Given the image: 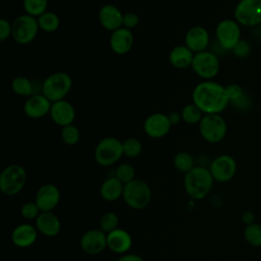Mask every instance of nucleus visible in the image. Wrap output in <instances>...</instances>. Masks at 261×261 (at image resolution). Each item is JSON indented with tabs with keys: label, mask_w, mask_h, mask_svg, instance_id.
I'll return each instance as SVG.
<instances>
[{
	"label": "nucleus",
	"mask_w": 261,
	"mask_h": 261,
	"mask_svg": "<svg viewBox=\"0 0 261 261\" xmlns=\"http://www.w3.org/2000/svg\"><path fill=\"white\" fill-rule=\"evenodd\" d=\"M244 238L253 247H261V224L252 223L245 227Z\"/></svg>",
	"instance_id": "72a5a7b5"
},
{
	"label": "nucleus",
	"mask_w": 261,
	"mask_h": 261,
	"mask_svg": "<svg viewBox=\"0 0 261 261\" xmlns=\"http://www.w3.org/2000/svg\"><path fill=\"white\" fill-rule=\"evenodd\" d=\"M210 42V36L202 25H194L190 28L185 35V45L195 54L206 51Z\"/></svg>",
	"instance_id": "a211bd4d"
},
{
	"label": "nucleus",
	"mask_w": 261,
	"mask_h": 261,
	"mask_svg": "<svg viewBox=\"0 0 261 261\" xmlns=\"http://www.w3.org/2000/svg\"><path fill=\"white\" fill-rule=\"evenodd\" d=\"M168 115L162 112H154L146 117L143 123L144 133L151 139H161L171 129Z\"/></svg>",
	"instance_id": "ddd939ff"
},
{
	"label": "nucleus",
	"mask_w": 261,
	"mask_h": 261,
	"mask_svg": "<svg viewBox=\"0 0 261 261\" xmlns=\"http://www.w3.org/2000/svg\"><path fill=\"white\" fill-rule=\"evenodd\" d=\"M99 224H100V229L107 234L115 230L116 228H118L119 218L116 213L112 211H107L101 215Z\"/></svg>",
	"instance_id": "473e14b6"
},
{
	"label": "nucleus",
	"mask_w": 261,
	"mask_h": 261,
	"mask_svg": "<svg viewBox=\"0 0 261 261\" xmlns=\"http://www.w3.org/2000/svg\"><path fill=\"white\" fill-rule=\"evenodd\" d=\"M52 102L42 93L34 94L23 103V113L32 119H40L50 113Z\"/></svg>",
	"instance_id": "2eb2a0df"
},
{
	"label": "nucleus",
	"mask_w": 261,
	"mask_h": 261,
	"mask_svg": "<svg viewBox=\"0 0 261 261\" xmlns=\"http://www.w3.org/2000/svg\"><path fill=\"white\" fill-rule=\"evenodd\" d=\"M123 13L113 4H105L101 6L98 12V20L101 27L109 32H114L122 27Z\"/></svg>",
	"instance_id": "6ab92c4d"
},
{
	"label": "nucleus",
	"mask_w": 261,
	"mask_h": 261,
	"mask_svg": "<svg viewBox=\"0 0 261 261\" xmlns=\"http://www.w3.org/2000/svg\"><path fill=\"white\" fill-rule=\"evenodd\" d=\"M12 36V21L6 18L0 19V41L5 42Z\"/></svg>",
	"instance_id": "58836bf2"
},
{
	"label": "nucleus",
	"mask_w": 261,
	"mask_h": 261,
	"mask_svg": "<svg viewBox=\"0 0 261 261\" xmlns=\"http://www.w3.org/2000/svg\"><path fill=\"white\" fill-rule=\"evenodd\" d=\"M72 88V79L65 71H56L42 82L41 93L52 103L64 100Z\"/></svg>",
	"instance_id": "7ed1b4c3"
},
{
	"label": "nucleus",
	"mask_w": 261,
	"mask_h": 261,
	"mask_svg": "<svg viewBox=\"0 0 261 261\" xmlns=\"http://www.w3.org/2000/svg\"><path fill=\"white\" fill-rule=\"evenodd\" d=\"M234 20L244 27L261 23V0H240L233 11Z\"/></svg>",
	"instance_id": "9b49d317"
},
{
	"label": "nucleus",
	"mask_w": 261,
	"mask_h": 261,
	"mask_svg": "<svg viewBox=\"0 0 261 261\" xmlns=\"http://www.w3.org/2000/svg\"><path fill=\"white\" fill-rule=\"evenodd\" d=\"M214 181L208 167L196 165L185 174L184 188L192 200L199 201L208 196L213 188Z\"/></svg>",
	"instance_id": "f03ea898"
},
{
	"label": "nucleus",
	"mask_w": 261,
	"mask_h": 261,
	"mask_svg": "<svg viewBox=\"0 0 261 261\" xmlns=\"http://www.w3.org/2000/svg\"><path fill=\"white\" fill-rule=\"evenodd\" d=\"M38 232L36 226L30 223H21L13 228L11 232V241L14 246L25 249L36 243Z\"/></svg>",
	"instance_id": "412c9836"
},
{
	"label": "nucleus",
	"mask_w": 261,
	"mask_h": 261,
	"mask_svg": "<svg viewBox=\"0 0 261 261\" xmlns=\"http://www.w3.org/2000/svg\"><path fill=\"white\" fill-rule=\"evenodd\" d=\"M80 245L86 254L98 255L107 247V234L101 229H89L82 236Z\"/></svg>",
	"instance_id": "4468645a"
},
{
	"label": "nucleus",
	"mask_w": 261,
	"mask_h": 261,
	"mask_svg": "<svg viewBox=\"0 0 261 261\" xmlns=\"http://www.w3.org/2000/svg\"><path fill=\"white\" fill-rule=\"evenodd\" d=\"M27 170L20 164H9L0 173V190L1 192L12 197L22 191L27 184Z\"/></svg>",
	"instance_id": "20e7f679"
},
{
	"label": "nucleus",
	"mask_w": 261,
	"mask_h": 261,
	"mask_svg": "<svg viewBox=\"0 0 261 261\" xmlns=\"http://www.w3.org/2000/svg\"><path fill=\"white\" fill-rule=\"evenodd\" d=\"M173 166L174 168L182 173L189 172L193 167H195V159L189 152L181 151L174 155L173 157Z\"/></svg>",
	"instance_id": "c756f323"
},
{
	"label": "nucleus",
	"mask_w": 261,
	"mask_h": 261,
	"mask_svg": "<svg viewBox=\"0 0 261 261\" xmlns=\"http://www.w3.org/2000/svg\"><path fill=\"white\" fill-rule=\"evenodd\" d=\"M116 261H145L141 256L137 254H130V253H125L121 255Z\"/></svg>",
	"instance_id": "79ce46f5"
},
{
	"label": "nucleus",
	"mask_w": 261,
	"mask_h": 261,
	"mask_svg": "<svg viewBox=\"0 0 261 261\" xmlns=\"http://www.w3.org/2000/svg\"><path fill=\"white\" fill-rule=\"evenodd\" d=\"M195 53L185 44L173 47L168 54L169 63L176 69H186L191 67Z\"/></svg>",
	"instance_id": "b1692460"
},
{
	"label": "nucleus",
	"mask_w": 261,
	"mask_h": 261,
	"mask_svg": "<svg viewBox=\"0 0 261 261\" xmlns=\"http://www.w3.org/2000/svg\"><path fill=\"white\" fill-rule=\"evenodd\" d=\"M122 199L129 208L141 210L150 204L152 199V191L146 181L135 178L130 182L124 185Z\"/></svg>",
	"instance_id": "39448f33"
},
{
	"label": "nucleus",
	"mask_w": 261,
	"mask_h": 261,
	"mask_svg": "<svg viewBox=\"0 0 261 261\" xmlns=\"http://www.w3.org/2000/svg\"><path fill=\"white\" fill-rule=\"evenodd\" d=\"M140 22V16L136 12H125L123 13V18H122V27L128 30L135 29Z\"/></svg>",
	"instance_id": "4c0bfd02"
},
{
	"label": "nucleus",
	"mask_w": 261,
	"mask_h": 261,
	"mask_svg": "<svg viewBox=\"0 0 261 261\" xmlns=\"http://www.w3.org/2000/svg\"><path fill=\"white\" fill-rule=\"evenodd\" d=\"M143 150V145L141 141L137 138H127L122 141V151L123 155L128 158L138 157Z\"/></svg>",
	"instance_id": "f704fd0d"
},
{
	"label": "nucleus",
	"mask_w": 261,
	"mask_h": 261,
	"mask_svg": "<svg viewBox=\"0 0 261 261\" xmlns=\"http://www.w3.org/2000/svg\"><path fill=\"white\" fill-rule=\"evenodd\" d=\"M134 45V34L132 30L121 27L111 33L109 38V46L113 53L117 55L127 54Z\"/></svg>",
	"instance_id": "aec40b11"
},
{
	"label": "nucleus",
	"mask_w": 261,
	"mask_h": 261,
	"mask_svg": "<svg viewBox=\"0 0 261 261\" xmlns=\"http://www.w3.org/2000/svg\"><path fill=\"white\" fill-rule=\"evenodd\" d=\"M208 168L215 181L227 182L236 175L237 162L232 156L222 154L215 157Z\"/></svg>",
	"instance_id": "f8f14e48"
},
{
	"label": "nucleus",
	"mask_w": 261,
	"mask_h": 261,
	"mask_svg": "<svg viewBox=\"0 0 261 261\" xmlns=\"http://www.w3.org/2000/svg\"><path fill=\"white\" fill-rule=\"evenodd\" d=\"M60 138H61V141L65 145L74 146L80 142L81 132H80L79 127L72 123V124L61 127Z\"/></svg>",
	"instance_id": "2f4dec72"
},
{
	"label": "nucleus",
	"mask_w": 261,
	"mask_h": 261,
	"mask_svg": "<svg viewBox=\"0 0 261 261\" xmlns=\"http://www.w3.org/2000/svg\"><path fill=\"white\" fill-rule=\"evenodd\" d=\"M41 31L51 34L56 32L60 25V18L54 11L47 10L42 15L37 17Z\"/></svg>",
	"instance_id": "bb28decb"
},
{
	"label": "nucleus",
	"mask_w": 261,
	"mask_h": 261,
	"mask_svg": "<svg viewBox=\"0 0 261 261\" xmlns=\"http://www.w3.org/2000/svg\"><path fill=\"white\" fill-rule=\"evenodd\" d=\"M35 85V82L28 76L17 75L11 81V90L15 95L27 99L34 94H38Z\"/></svg>",
	"instance_id": "a878e982"
},
{
	"label": "nucleus",
	"mask_w": 261,
	"mask_h": 261,
	"mask_svg": "<svg viewBox=\"0 0 261 261\" xmlns=\"http://www.w3.org/2000/svg\"><path fill=\"white\" fill-rule=\"evenodd\" d=\"M191 68L203 81H210L218 74L220 62L216 54L206 50L195 54Z\"/></svg>",
	"instance_id": "1a4fd4ad"
},
{
	"label": "nucleus",
	"mask_w": 261,
	"mask_h": 261,
	"mask_svg": "<svg viewBox=\"0 0 261 261\" xmlns=\"http://www.w3.org/2000/svg\"><path fill=\"white\" fill-rule=\"evenodd\" d=\"M167 115H168V118H169V120H170V122H171L172 125H176V124H178L180 121H182V120H181L180 112H178V111H172V112L168 113Z\"/></svg>",
	"instance_id": "37998d69"
},
{
	"label": "nucleus",
	"mask_w": 261,
	"mask_h": 261,
	"mask_svg": "<svg viewBox=\"0 0 261 261\" xmlns=\"http://www.w3.org/2000/svg\"><path fill=\"white\" fill-rule=\"evenodd\" d=\"M122 156V142L112 136L101 139L94 150L95 161L103 167L117 163Z\"/></svg>",
	"instance_id": "423d86ee"
},
{
	"label": "nucleus",
	"mask_w": 261,
	"mask_h": 261,
	"mask_svg": "<svg viewBox=\"0 0 261 261\" xmlns=\"http://www.w3.org/2000/svg\"><path fill=\"white\" fill-rule=\"evenodd\" d=\"M24 13L39 17L48 10V0H22Z\"/></svg>",
	"instance_id": "7c9ffc66"
},
{
	"label": "nucleus",
	"mask_w": 261,
	"mask_h": 261,
	"mask_svg": "<svg viewBox=\"0 0 261 261\" xmlns=\"http://www.w3.org/2000/svg\"><path fill=\"white\" fill-rule=\"evenodd\" d=\"M241 220H242V222H243L244 224H246V226L249 225V224L254 223V220H255V214H254V212H252V211H250V210L244 211V212L242 213V215H241Z\"/></svg>",
	"instance_id": "a19ab883"
},
{
	"label": "nucleus",
	"mask_w": 261,
	"mask_h": 261,
	"mask_svg": "<svg viewBox=\"0 0 261 261\" xmlns=\"http://www.w3.org/2000/svg\"><path fill=\"white\" fill-rule=\"evenodd\" d=\"M39 31L37 17L23 13L12 20L11 38L19 45H29L36 39Z\"/></svg>",
	"instance_id": "6e6552de"
},
{
	"label": "nucleus",
	"mask_w": 261,
	"mask_h": 261,
	"mask_svg": "<svg viewBox=\"0 0 261 261\" xmlns=\"http://www.w3.org/2000/svg\"><path fill=\"white\" fill-rule=\"evenodd\" d=\"M40 213H41V210L35 201H28L23 203L22 206L20 207V215L22 216V218L28 220L37 219Z\"/></svg>",
	"instance_id": "e433bc0d"
},
{
	"label": "nucleus",
	"mask_w": 261,
	"mask_h": 261,
	"mask_svg": "<svg viewBox=\"0 0 261 261\" xmlns=\"http://www.w3.org/2000/svg\"><path fill=\"white\" fill-rule=\"evenodd\" d=\"M133 245V239L128 231L123 228H116L107 233V248L113 253L123 255L129 251Z\"/></svg>",
	"instance_id": "4be33fe9"
},
{
	"label": "nucleus",
	"mask_w": 261,
	"mask_h": 261,
	"mask_svg": "<svg viewBox=\"0 0 261 261\" xmlns=\"http://www.w3.org/2000/svg\"><path fill=\"white\" fill-rule=\"evenodd\" d=\"M113 1H123V0H113Z\"/></svg>",
	"instance_id": "c03bdc74"
},
{
	"label": "nucleus",
	"mask_w": 261,
	"mask_h": 261,
	"mask_svg": "<svg viewBox=\"0 0 261 261\" xmlns=\"http://www.w3.org/2000/svg\"><path fill=\"white\" fill-rule=\"evenodd\" d=\"M232 53L236 57H239V58H245V57L249 56L251 53L250 44L245 40H241L238 43V45L233 48Z\"/></svg>",
	"instance_id": "ea45409f"
},
{
	"label": "nucleus",
	"mask_w": 261,
	"mask_h": 261,
	"mask_svg": "<svg viewBox=\"0 0 261 261\" xmlns=\"http://www.w3.org/2000/svg\"><path fill=\"white\" fill-rule=\"evenodd\" d=\"M215 37L218 45L226 51H232L241 39L240 24L231 18L220 20L215 28Z\"/></svg>",
	"instance_id": "9d476101"
},
{
	"label": "nucleus",
	"mask_w": 261,
	"mask_h": 261,
	"mask_svg": "<svg viewBox=\"0 0 261 261\" xmlns=\"http://www.w3.org/2000/svg\"><path fill=\"white\" fill-rule=\"evenodd\" d=\"M60 201V191L57 186L53 184L42 185L35 197V202L40 208L41 212H51L57 207Z\"/></svg>",
	"instance_id": "dca6fc26"
},
{
	"label": "nucleus",
	"mask_w": 261,
	"mask_h": 261,
	"mask_svg": "<svg viewBox=\"0 0 261 261\" xmlns=\"http://www.w3.org/2000/svg\"><path fill=\"white\" fill-rule=\"evenodd\" d=\"M192 102L204 114H220L229 104L225 86L210 81H202L192 92Z\"/></svg>",
	"instance_id": "f257e3e1"
},
{
	"label": "nucleus",
	"mask_w": 261,
	"mask_h": 261,
	"mask_svg": "<svg viewBox=\"0 0 261 261\" xmlns=\"http://www.w3.org/2000/svg\"><path fill=\"white\" fill-rule=\"evenodd\" d=\"M49 115L55 124L63 127L73 123L75 119V109L69 101L64 99L52 103Z\"/></svg>",
	"instance_id": "f3484780"
},
{
	"label": "nucleus",
	"mask_w": 261,
	"mask_h": 261,
	"mask_svg": "<svg viewBox=\"0 0 261 261\" xmlns=\"http://www.w3.org/2000/svg\"><path fill=\"white\" fill-rule=\"evenodd\" d=\"M114 176L119 179L123 185H126L136 178V171L134 166L129 163H120L115 168Z\"/></svg>",
	"instance_id": "c9c22d12"
},
{
	"label": "nucleus",
	"mask_w": 261,
	"mask_h": 261,
	"mask_svg": "<svg viewBox=\"0 0 261 261\" xmlns=\"http://www.w3.org/2000/svg\"><path fill=\"white\" fill-rule=\"evenodd\" d=\"M225 89L229 103L233 104L236 107L240 109H245L249 106V101L245 96L244 90L242 89L241 86L237 84H230L225 86Z\"/></svg>",
	"instance_id": "cd10ccee"
},
{
	"label": "nucleus",
	"mask_w": 261,
	"mask_h": 261,
	"mask_svg": "<svg viewBox=\"0 0 261 261\" xmlns=\"http://www.w3.org/2000/svg\"><path fill=\"white\" fill-rule=\"evenodd\" d=\"M179 112L181 115V120L190 125L199 124L204 115V113L193 102L185 105Z\"/></svg>",
	"instance_id": "c85d7f7f"
},
{
	"label": "nucleus",
	"mask_w": 261,
	"mask_h": 261,
	"mask_svg": "<svg viewBox=\"0 0 261 261\" xmlns=\"http://www.w3.org/2000/svg\"><path fill=\"white\" fill-rule=\"evenodd\" d=\"M40 233L45 237H56L61 229V223L57 215L51 212H41L36 219L35 225Z\"/></svg>",
	"instance_id": "5701e85b"
},
{
	"label": "nucleus",
	"mask_w": 261,
	"mask_h": 261,
	"mask_svg": "<svg viewBox=\"0 0 261 261\" xmlns=\"http://www.w3.org/2000/svg\"><path fill=\"white\" fill-rule=\"evenodd\" d=\"M198 127L202 139L210 144L221 142L227 133V123L220 114H204Z\"/></svg>",
	"instance_id": "0eeeda50"
},
{
	"label": "nucleus",
	"mask_w": 261,
	"mask_h": 261,
	"mask_svg": "<svg viewBox=\"0 0 261 261\" xmlns=\"http://www.w3.org/2000/svg\"><path fill=\"white\" fill-rule=\"evenodd\" d=\"M124 185L114 175L106 178L100 187V195L103 200L113 202L122 197Z\"/></svg>",
	"instance_id": "393cba45"
}]
</instances>
